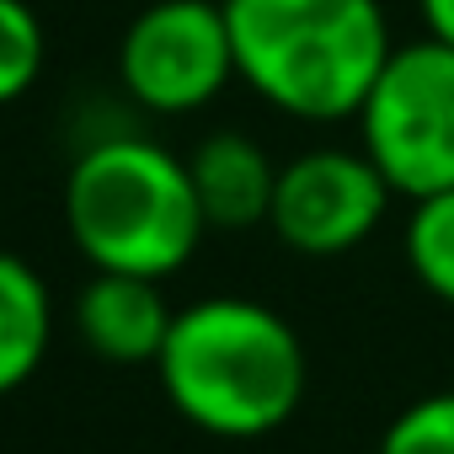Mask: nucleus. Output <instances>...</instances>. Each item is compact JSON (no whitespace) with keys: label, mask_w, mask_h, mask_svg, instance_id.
I'll return each instance as SVG.
<instances>
[{"label":"nucleus","mask_w":454,"mask_h":454,"mask_svg":"<svg viewBox=\"0 0 454 454\" xmlns=\"http://www.w3.org/2000/svg\"><path fill=\"white\" fill-rule=\"evenodd\" d=\"M65 224L97 273L139 278L182 273L208 231L187 160L145 134H107L75 155L65 176Z\"/></svg>","instance_id":"3"},{"label":"nucleus","mask_w":454,"mask_h":454,"mask_svg":"<svg viewBox=\"0 0 454 454\" xmlns=\"http://www.w3.org/2000/svg\"><path fill=\"white\" fill-rule=\"evenodd\" d=\"M176 310L160 294V278L97 273L75 294V332L102 364H155L171 337Z\"/></svg>","instance_id":"7"},{"label":"nucleus","mask_w":454,"mask_h":454,"mask_svg":"<svg viewBox=\"0 0 454 454\" xmlns=\"http://www.w3.org/2000/svg\"><path fill=\"white\" fill-rule=\"evenodd\" d=\"M395 187L369 160V150H305L278 166V192L268 231L300 257H342L364 247L390 208Z\"/></svg>","instance_id":"6"},{"label":"nucleus","mask_w":454,"mask_h":454,"mask_svg":"<svg viewBox=\"0 0 454 454\" xmlns=\"http://www.w3.org/2000/svg\"><path fill=\"white\" fill-rule=\"evenodd\" d=\"M166 401L214 438H268L305 401V342L262 300L214 294L176 310L155 358Z\"/></svg>","instance_id":"1"},{"label":"nucleus","mask_w":454,"mask_h":454,"mask_svg":"<svg viewBox=\"0 0 454 454\" xmlns=\"http://www.w3.org/2000/svg\"><path fill=\"white\" fill-rule=\"evenodd\" d=\"M43 59H49V38L38 12L27 0H0V107H12L38 86Z\"/></svg>","instance_id":"11"},{"label":"nucleus","mask_w":454,"mask_h":454,"mask_svg":"<svg viewBox=\"0 0 454 454\" xmlns=\"http://www.w3.org/2000/svg\"><path fill=\"white\" fill-rule=\"evenodd\" d=\"M417 17L427 27V38L454 49V0H417Z\"/></svg>","instance_id":"13"},{"label":"nucleus","mask_w":454,"mask_h":454,"mask_svg":"<svg viewBox=\"0 0 454 454\" xmlns=\"http://www.w3.org/2000/svg\"><path fill=\"white\" fill-rule=\"evenodd\" d=\"M406 268L411 278L454 305V187L443 192H427L411 203V219H406Z\"/></svg>","instance_id":"10"},{"label":"nucleus","mask_w":454,"mask_h":454,"mask_svg":"<svg viewBox=\"0 0 454 454\" xmlns=\"http://www.w3.org/2000/svg\"><path fill=\"white\" fill-rule=\"evenodd\" d=\"M380 454H454V390L411 401L380 438Z\"/></svg>","instance_id":"12"},{"label":"nucleus","mask_w":454,"mask_h":454,"mask_svg":"<svg viewBox=\"0 0 454 454\" xmlns=\"http://www.w3.org/2000/svg\"><path fill=\"white\" fill-rule=\"evenodd\" d=\"M187 171H192V192L208 231H257V224H268L278 166L252 134H236V129L208 134L187 155Z\"/></svg>","instance_id":"8"},{"label":"nucleus","mask_w":454,"mask_h":454,"mask_svg":"<svg viewBox=\"0 0 454 454\" xmlns=\"http://www.w3.org/2000/svg\"><path fill=\"white\" fill-rule=\"evenodd\" d=\"M358 139L401 198L454 187V49L438 38L390 49L358 107Z\"/></svg>","instance_id":"4"},{"label":"nucleus","mask_w":454,"mask_h":454,"mask_svg":"<svg viewBox=\"0 0 454 454\" xmlns=\"http://www.w3.org/2000/svg\"><path fill=\"white\" fill-rule=\"evenodd\" d=\"M236 75L284 118H358L390 59L380 0H224Z\"/></svg>","instance_id":"2"},{"label":"nucleus","mask_w":454,"mask_h":454,"mask_svg":"<svg viewBox=\"0 0 454 454\" xmlns=\"http://www.w3.org/2000/svg\"><path fill=\"white\" fill-rule=\"evenodd\" d=\"M54 342V300L33 262L0 247V395L22 390Z\"/></svg>","instance_id":"9"},{"label":"nucleus","mask_w":454,"mask_h":454,"mask_svg":"<svg viewBox=\"0 0 454 454\" xmlns=\"http://www.w3.org/2000/svg\"><path fill=\"white\" fill-rule=\"evenodd\" d=\"M118 81L129 102L160 118L208 107L236 81V43L224 0H155L118 43Z\"/></svg>","instance_id":"5"}]
</instances>
